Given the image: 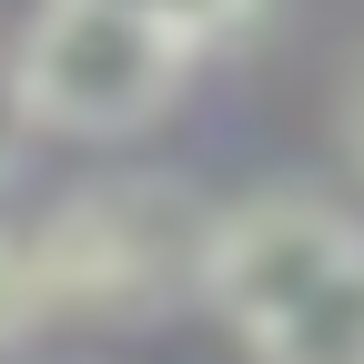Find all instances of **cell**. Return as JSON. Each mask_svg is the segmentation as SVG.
Masks as SVG:
<instances>
[{"label":"cell","instance_id":"cell-1","mask_svg":"<svg viewBox=\"0 0 364 364\" xmlns=\"http://www.w3.org/2000/svg\"><path fill=\"white\" fill-rule=\"evenodd\" d=\"M203 304L253 364H364V223L304 182L223 203Z\"/></svg>","mask_w":364,"mask_h":364},{"label":"cell","instance_id":"cell-2","mask_svg":"<svg viewBox=\"0 0 364 364\" xmlns=\"http://www.w3.org/2000/svg\"><path fill=\"white\" fill-rule=\"evenodd\" d=\"M213 213L223 203H203L172 172H102L61 193L31 223L51 324H152L172 304H203Z\"/></svg>","mask_w":364,"mask_h":364},{"label":"cell","instance_id":"cell-3","mask_svg":"<svg viewBox=\"0 0 364 364\" xmlns=\"http://www.w3.org/2000/svg\"><path fill=\"white\" fill-rule=\"evenodd\" d=\"M203 51H182L162 21H142L132 0H31V21L11 31V81L41 132L61 142H122L152 132Z\"/></svg>","mask_w":364,"mask_h":364},{"label":"cell","instance_id":"cell-4","mask_svg":"<svg viewBox=\"0 0 364 364\" xmlns=\"http://www.w3.org/2000/svg\"><path fill=\"white\" fill-rule=\"evenodd\" d=\"M31 334H51V294H41L31 223H0V354H21Z\"/></svg>","mask_w":364,"mask_h":364},{"label":"cell","instance_id":"cell-5","mask_svg":"<svg viewBox=\"0 0 364 364\" xmlns=\"http://www.w3.org/2000/svg\"><path fill=\"white\" fill-rule=\"evenodd\" d=\"M142 21H162L182 51H223V41H243L263 21V0H132Z\"/></svg>","mask_w":364,"mask_h":364},{"label":"cell","instance_id":"cell-6","mask_svg":"<svg viewBox=\"0 0 364 364\" xmlns=\"http://www.w3.org/2000/svg\"><path fill=\"white\" fill-rule=\"evenodd\" d=\"M31 142H41V122H31V102H21V81H11V51H0V182L31 162Z\"/></svg>","mask_w":364,"mask_h":364},{"label":"cell","instance_id":"cell-7","mask_svg":"<svg viewBox=\"0 0 364 364\" xmlns=\"http://www.w3.org/2000/svg\"><path fill=\"white\" fill-rule=\"evenodd\" d=\"M344 142H354V162H364V81H354V102H344Z\"/></svg>","mask_w":364,"mask_h":364}]
</instances>
